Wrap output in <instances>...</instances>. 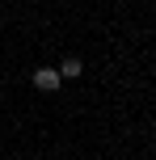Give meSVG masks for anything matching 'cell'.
<instances>
[{
  "mask_svg": "<svg viewBox=\"0 0 156 160\" xmlns=\"http://www.w3.org/2000/svg\"><path fill=\"white\" fill-rule=\"evenodd\" d=\"M34 88H42V93H59V88H63V80H59V72L55 68H34Z\"/></svg>",
  "mask_w": 156,
  "mask_h": 160,
  "instance_id": "6da1fadb",
  "label": "cell"
},
{
  "mask_svg": "<svg viewBox=\"0 0 156 160\" xmlns=\"http://www.w3.org/2000/svg\"><path fill=\"white\" fill-rule=\"evenodd\" d=\"M55 72H59V80H76V76L84 72V59L68 55V59H59V68H55Z\"/></svg>",
  "mask_w": 156,
  "mask_h": 160,
  "instance_id": "7a4b0ae2",
  "label": "cell"
},
{
  "mask_svg": "<svg viewBox=\"0 0 156 160\" xmlns=\"http://www.w3.org/2000/svg\"><path fill=\"white\" fill-rule=\"evenodd\" d=\"M0 34H4V21H0Z\"/></svg>",
  "mask_w": 156,
  "mask_h": 160,
  "instance_id": "3957f363",
  "label": "cell"
}]
</instances>
